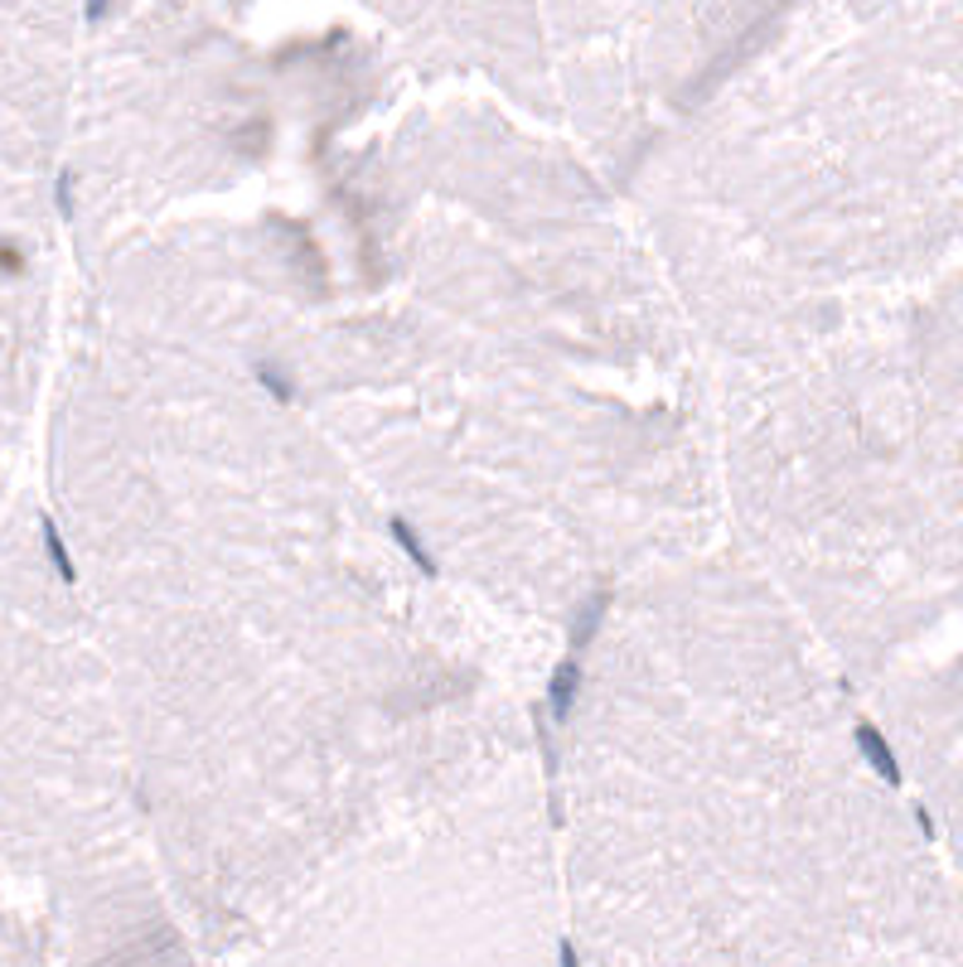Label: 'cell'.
<instances>
[{
	"label": "cell",
	"mask_w": 963,
	"mask_h": 967,
	"mask_svg": "<svg viewBox=\"0 0 963 967\" xmlns=\"http://www.w3.org/2000/svg\"><path fill=\"white\" fill-rule=\"evenodd\" d=\"M857 745H862V755H867V760H872V769H876V774H882L886 783H900V765H896L891 745L882 740V730H876V726H867V721H862V726H857Z\"/></svg>",
	"instance_id": "1"
},
{
	"label": "cell",
	"mask_w": 963,
	"mask_h": 967,
	"mask_svg": "<svg viewBox=\"0 0 963 967\" xmlns=\"http://www.w3.org/2000/svg\"><path fill=\"white\" fill-rule=\"evenodd\" d=\"M577 682H581V663L577 658H567V663L552 672V712L557 716L571 712V702H577Z\"/></svg>",
	"instance_id": "2"
},
{
	"label": "cell",
	"mask_w": 963,
	"mask_h": 967,
	"mask_svg": "<svg viewBox=\"0 0 963 967\" xmlns=\"http://www.w3.org/2000/svg\"><path fill=\"white\" fill-rule=\"evenodd\" d=\"M44 547H48V561H54V571L64 576L68 585L78 581V571H73V557H68V547H64V537H58V528L44 518Z\"/></svg>",
	"instance_id": "3"
},
{
	"label": "cell",
	"mask_w": 963,
	"mask_h": 967,
	"mask_svg": "<svg viewBox=\"0 0 963 967\" xmlns=\"http://www.w3.org/2000/svg\"><path fill=\"white\" fill-rule=\"evenodd\" d=\"M393 532H397V542H402V547H407V552H412V557H417V567L426 571V576H436V561H431V557H426V552H422V542H417V537H412V532H407V523H393Z\"/></svg>",
	"instance_id": "4"
},
{
	"label": "cell",
	"mask_w": 963,
	"mask_h": 967,
	"mask_svg": "<svg viewBox=\"0 0 963 967\" xmlns=\"http://www.w3.org/2000/svg\"><path fill=\"white\" fill-rule=\"evenodd\" d=\"M601 609H605V595H595L587 609H581V619H577V644H587L591 634H595V619H601Z\"/></svg>",
	"instance_id": "5"
},
{
	"label": "cell",
	"mask_w": 963,
	"mask_h": 967,
	"mask_svg": "<svg viewBox=\"0 0 963 967\" xmlns=\"http://www.w3.org/2000/svg\"><path fill=\"white\" fill-rule=\"evenodd\" d=\"M58 208H64V218L73 213V175H58Z\"/></svg>",
	"instance_id": "6"
},
{
	"label": "cell",
	"mask_w": 963,
	"mask_h": 967,
	"mask_svg": "<svg viewBox=\"0 0 963 967\" xmlns=\"http://www.w3.org/2000/svg\"><path fill=\"white\" fill-rule=\"evenodd\" d=\"M0 266H6V272H20V266H24V262H20V252H15V248H6V242H0Z\"/></svg>",
	"instance_id": "7"
},
{
	"label": "cell",
	"mask_w": 963,
	"mask_h": 967,
	"mask_svg": "<svg viewBox=\"0 0 963 967\" xmlns=\"http://www.w3.org/2000/svg\"><path fill=\"white\" fill-rule=\"evenodd\" d=\"M107 6H112V0H88V20H102Z\"/></svg>",
	"instance_id": "8"
}]
</instances>
